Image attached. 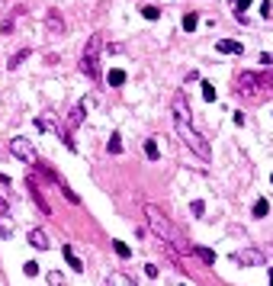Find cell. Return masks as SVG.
I'll list each match as a JSON object with an SVG mask.
<instances>
[{"label":"cell","instance_id":"6da1fadb","mask_svg":"<svg viewBox=\"0 0 273 286\" xmlns=\"http://www.w3.org/2000/svg\"><path fill=\"white\" fill-rule=\"evenodd\" d=\"M145 219H148V228L154 231L158 241H170V244H174L177 238H180V235H177V228H174V222H170L167 215H164V209H158L154 203H148V206H145Z\"/></svg>","mask_w":273,"mask_h":286},{"label":"cell","instance_id":"7a4b0ae2","mask_svg":"<svg viewBox=\"0 0 273 286\" xmlns=\"http://www.w3.org/2000/svg\"><path fill=\"white\" fill-rule=\"evenodd\" d=\"M177 126V135H180V142L190 148V151L196 154V158H203V161H209V154H212V148H209V142L203 139L200 132L193 129V122H174Z\"/></svg>","mask_w":273,"mask_h":286},{"label":"cell","instance_id":"3957f363","mask_svg":"<svg viewBox=\"0 0 273 286\" xmlns=\"http://www.w3.org/2000/svg\"><path fill=\"white\" fill-rule=\"evenodd\" d=\"M100 45H103V39L90 36L87 45H84V55H80V71L90 80H100Z\"/></svg>","mask_w":273,"mask_h":286},{"label":"cell","instance_id":"277c9868","mask_svg":"<svg viewBox=\"0 0 273 286\" xmlns=\"http://www.w3.org/2000/svg\"><path fill=\"white\" fill-rule=\"evenodd\" d=\"M231 261L241 264V267H264V264H267V254H264L261 248H241V251L231 254Z\"/></svg>","mask_w":273,"mask_h":286},{"label":"cell","instance_id":"5b68a950","mask_svg":"<svg viewBox=\"0 0 273 286\" xmlns=\"http://www.w3.org/2000/svg\"><path fill=\"white\" fill-rule=\"evenodd\" d=\"M235 87H238V93H244V97H257L261 74H254V71H241V74L235 77Z\"/></svg>","mask_w":273,"mask_h":286},{"label":"cell","instance_id":"8992f818","mask_svg":"<svg viewBox=\"0 0 273 286\" xmlns=\"http://www.w3.org/2000/svg\"><path fill=\"white\" fill-rule=\"evenodd\" d=\"M10 154L19 161H36V148H32V139H23V135H16V139H10Z\"/></svg>","mask_w":273,"mask_h":286},{"label":"cell","instance_id":"52a82bcc","mask_svg":"<svg viewBox=\"0 0 273 286\" xmlns=\"http://www.w3.org/2000/svg\"><path fill=\"white\" fill-rule=\"evenodd\" d=\"M26 187H29V196H32V203H36V206L42 209V215H52V206H49V200L42 196V187L36 183V177H32V174L26 177Z\"/></svg>","mask_w":273,"mask_h":286},{"label":"cell","instance_id":"ba28073f","mask_svg":"<svg viewBox=\"0 0 273 286\" xmlns=\"http://www.w3.org/2000/svg\"><path fill=\"white\" fill-rule=\"evenodd\" d=\"M170 110H174V122H193V116H190V103H187V97H183V93H174Z\"/></svg>","mask_w":273,"mask_h":286},{"label":"cell","instance_id":"9c48e42d","mask_svg":"<svg viewBox=\"0 0 273 286\" xmlns=\"http://www.w3.org/2000/svg\"><path fill=\"white\" fill-rule=\"evenodd\" d=\"M26 241H29V244H32V248H36V251H49V248H52L49 235H45L42 228H32L29 235H26Z\"/></svg>","mask_w":273,"mask_h":286},{"label":"cell","instance_id":"30bf717a","mask_svg":"<svg viewBox=\"0 0 273 286\" xmlns=\"http://www.w3.org/2000/svg\"><path fill=\"white\" fill-rule=\"evenodd\" d=\"M215 52H218V55H241L244 45L235 42V39H218V42H215Z\"/></svg>","mask_w":273,"mask_h":286},{"label":"cell","instance_id":"8fae6325","mask_svg":"<svg viewBox=\"0 0 273 286\" xmlns=\"http://www.w3.org/2000/svg\"><path fill=\"white\" fill-rule=\"evenodd\" d=\"M190 254H193L200 264H206V267H212V264H215V251L203 248V244H190Z\"/></svg>","mask_w":273,"mask_h":286},{"label":"cell","instance_id":"7c38bea8","mask_svg":"<svg viewBox=\"0 0 273 286\" xmlns=\"http://www.w3.org/2000/svg\"><path fill=\"white\" fill-rule=\"evenodd\" d=\"M45 29H49L52 36H61V32H65V19H61L58 10H49V16H45Z\"/></svg>","mask_w":273,"mask_h":286},{"label":"cell","instance_id":"4fadbf2b","mask_svg":"<svg viewBox=\"0 0 273 286\" xmlns=\"http://www.w3.org/2000/svg\"><path fill=\"white\" fill-rule=\"evenodd\" d=\"M61 254H65L68 267H71L74 274H80V270H84V264H80V257H77V254H74V251H71V244H65V248H61Z\"/></svg>","mask_w":273,"mask_h":286},{"label":"cell","instance_id":"5bb4252c","mask_svg":"<svg viewBox=\"0 0 273 286\" xmlns=\"http://www.w3.org/2000/svg\"><path fill=\"white\" fill-rule=\"evenodd\" d=\"M106 84L109 87H122L126 84V71H122V68H113V71L106 74Z\"/></svg>","mask_w":273,"mask_h":286},{"label":"cell","instance_id":"9a60e30c","mask_svg":"<svg viewBox=\"0 0 273 286\" xmlns=\"http://www.w3.org/2000/svg\"><path fill=\"white\" fill-rule=\"evenodd\" d=\"M267 215H270V203L261 196V200L254 203V219H267Z\"/></svg>","mask_w":273,"mask_h":286},{"label":"cell","instance_id":"2e32d148","mask_svg":"<svg viewBox=\"0 0 273 286\" xmlns=\"http://www.w3.org/2000/svg\"><path fill=\"white\" fill-rule=\"evenodd\" d=\"M145 154H148V161H158L161 158V148H158V142H154V139H145Z\"/></svg>","mask_w":273,"mask_h":286},{"label":"cell","instance_id":"e0dca14e","mask_svg":"<svg viewBox=\"0 0 273 286\" xmlns=\"http://www.w3.org/2000/svg\"><path fill=\"white\" fill-rule=\"evenodd\" d=\"M180 26H183V32H193L196 26H200V16H196V13H187V16L180 19Z\"/></svg>","mask_w":273,"mask_h":286},{"label":"cell","instance_id":"ac0fdd59","mask_svg":"<svg viewBox=\"0 0 273 286\" xmlns=\"http://www.w3.org/2000/svg\"><path fill=\"white\" fill-rule=\"evenodd\" d=\"M106 283L109 286H135V280H132V277H126V274H113Z\"/></svg>","mask_w":273,"mask_h":286},{"label":"cell","instance_id":"d6986e66","mask_svg":"<svg viewBox=\"0 0 273 286\" xmlns=\"http://www.w3.org/2000/svg\"><path fill=\"white\" fill-rule=\"evenodd\" d=\"M26 58H29V49H23V52H16V55H13L10 61H6V68H10V71H16V68H19V65H23V61H26Z\"/></svg>","mask_w":273,"mask_h":286},{"label":"cell","instance_id":"ffe728a7","mask_svg":"<svg viewBox=\"0 0 273 286\" xmlns=\"http://www.w3.org/2000/svg\"><path fill=\"white\" fill-rule=\"evenodd\" d=\"M36 167H39V171H42L45 177H49V180H52V183H58V187H61V177H58V174H55V171H52V167H49V164H45V161H36Z\"/></svg>","mask_w":273,"mask_h":286},{"label":"cell","instance_id":"44dd1931","mask_svg":"<svg viewBox=\"0 0 273 286\" xmlns=\"http://www.w3.org/2000/svg\"><path fill=\"white\" fill-rule=\"evenodd\" d=\"M261 90L264 93H273V71H264L261 74Z\"/></svg>","mask_w":273,"mask_h":286},{"label":"cell","instance_id":"7402d4cb","mask_svg":"<svg viewBox=\"0 0 273 286\" xmlns=\"http://www.w3.org/2000/svg\"><path fill=\"white\" fill-rule=\"evenodd\" d=\"M113 248H116V254H119L122 261H129V257H132V251H129V244H126V241H113Z\"/></svg>","mask_w":273,"mask_h":286},{"label":"cell","instance_id":"603a6c76","mask_svg":"<svg viewBox=\"0 0 273 286\" xmlns=\"http://www.w3.org/2000/svg\"><path fill=\"white\" fill-rule=\"evenodd\" d=\"M203 100H206V103H212V100H215V87L209 84V80H203Z\"/></svg>","mask_w":273,"mask_h":286},{"label":"cell","instance_id":"cb8c5ba5","mask_svg":"<svg viewBox=\"0 0 273 286\" xmlns=\"http://www.w3.org/2000/svg\"><path fill=\"white\" fill-rule=\"evenodd\" d=\"M61 193H65V196H68V203H74V206H77V203H80V196H77V193H74V190H71V187H68V183H65V180H61Z\"/></svg>","mask_w":273,"mask_h":286},{"label":"cell","instance_id":"d4e9b609","mask_svg":"<svg viewBox=\"0 0 273 286\" xmlns=\"http://www.w3.org/2000/svg\"><path fill=\"white\" fill-rule=\"evenodd\" d=\"M141 16H145V19H158L161 10H158V6H151V3H145V6H141Z\"/></svg>","mask_w":273,"mask_h":286},{"label":"cell","instance_id":"484cf974","mask_svg":"<svg viewBox=\"0 0 273 286\" xmlns=\"http://www.w3.org/2000/svg\"><path fill=\"white\" fill-rule=\"evenodd\" d=\"M106 151H109V154H119V151H122V142H119V135H113V139L106 142Z\"/></svg>","mask_w":273,"mask_h":286},{"label":"cell","instance_id":"4316f807","mask_svg":"<svg viewBox=\"0 0 273 286\" xmlns=\"http://www.w3.org/2000/svg\"><path fill=\"white\" fill-rule=\"evenodd\" d=\"M190 213H193L196 219H203V213H206V203H203V200H193V206H190Z\"/></svg>","mask_w":273,"mask_h":286},{"label":"cell","instance_id":"83f0119b","mask_svg":"<svg viewBox=\"0 0 273 286\" xmlns=\"http://www.w3.org/2000/svg\"><path fill=\"white\" fill-rule=\"evenodd\" d=\"M49 283H52V286H65V277H61V270H52V274H49Z\"/></svg>","mask_w":273,"mask_h":286},{"label":"cell","instance_id":"f1b7e54d","mask_svg":"<svg viewBox=\"0 0 273 286\" xmlns=\"http://www.w3.org/2000/svg\"><path fill=\"white\" fill-rule=\"evenodd\" d=\"M248 6H251V0H235V16L241 19V13L248 10Z\"/></svg>","mask_w":273,"mask_h":286},{"label":"cell","instance_id":"f546056e","mask_svg":"<svg viewBox=\"0 0 273 286\" xmlns=\"http://www.w3.org/2000/svg\"><path fill=\"white\" fill-rule=\"evenodd\" d=\"M23 274H26V277H36V274H39V264H36V261L23 264Z\"/></svg>","mask_w":273,"mask_h":286},{"label":"cell","instance_id":"4dcf8cb0","mask_svg":"<svg viewBox=\"0 0 273 286\" xmlns=\"http://www.w3.org/2000/svg\"><path fill=\"white\" fill-rule=\"evenodd\" d=\"M261 65H264V68H273V52H264V55H261Z\"/></svg>","mask_w":273,"mask_h":286},{"label":"cell","instance_id":"1f68e13d","mask_svg":"<svg viewBox=\"0 0 273 286\" xmlns=\"http://www.w3.org/2000/svg\"><path fill=\"white\" fill-rule=\"evenodd\" d=\"M145 274H148V277H158V274H161V270H158V267H154V264H145Z\"/></svg>","mask_w":273,"mask_h":286},{"label":"cell","instance_id":"d6a6232c","mask_svg":"<svg viewBox=\"0 0 273 286\" xmlns=\"http://www.w3.org/2000/svg\"><path fill=\"white\" fill-rule=\"evenodd\" d=\"M261 13H264V16H270V0H261Z\"/></svg>","mask_w":273,"mask_h":286},{"label":"cell","instance_id":"836d02e7","mask_svg":"<svg viewBox=\"0 0 273 286\" xmlns=\"http://www.w3.org/2000/svg\"><path fill=\"white\" fill-rule=\"evenodd\" d=\"M10 235V225H3V222H0V238H6Z\"/></svg>","mask_w":273,"mask_h":286},{"label":"cell","instance_id":"e575fe53","mask_svg":"<svg viewBox=\"0 0 273 286\" xmlns=\"http://www.w3.org/2000/svg\"><path fill=\"white\" fill-rule=\"evenodd\" d=\"M0 187H10V177L6 174H0Z\"/></svg>","mask_w":273,"mask_h":286},{"label":"cell","instance_id":"d590c367","mask_svg":"<svg viewBox=\"0 0 273 286\" xmlns=\"http://www.w3.org/2000/svg\"><path fill=\"white\" fill-rule=\"evenodd\" d=\"M6 213V200H3V193H0V215Z\"/></svg>","mask_w":273,"mask_h":286},{"label":"cell","instance_id":"8d00e7d4","mask_svg":"<svg viewBox=\"0 0 273 286\" xmlns=\"http://www.w3.org/2000/svg\"><path fill=\"white\" fill-rule=\"evenodd\" d=\"M270 286H273V267H270Z\"/></svg>","mask_w":273,"mask_h":286},{"label":"cell","instance_id":"74e56055","mask_svg":"<svg viewBox=\"0 0 273 286\" xmlns=\"http://www.w3.org/2000/svg\"><path fill=\"white\" fill-rule=\"evenodd\" d=\"M270 183H273V174H270Z\"/></svg>","mask_w":273,"mask_h":286},{"label":"cell","instance_id":"f35d334b","mask_svg":"<svg viewBox=\"0 0 273 286\" xmlns=\"http://www.w3.org/2000/svg\"><path fill=\"white\" fill-rule=\"evenodd\" d=\"M270 251H273V244H270Z\"/></svg>","mask_w":273,"mask_h":286},{"label":"cell","instance_id":"ab89813d","mask_svg":"<svg viewBox=\"0 0 273 286\" xmlns=\"http://www.w3.org/2000/svg\"><path fill=\"white\" fill-rule=\"evenodd\" d=\"M183 286H187V283H183Z\"/></svg>","mask_w":273,"mask_h":286}]
</instances>
